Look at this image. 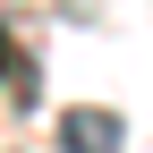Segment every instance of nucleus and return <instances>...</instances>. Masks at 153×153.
<instances>
[{
  "instance_id": "obj_1",
  "label": "nucleus",
  "mask_w": 153,
  "mask_h": 153,
  "mask_svg": "<svg viewBox=\"0 0 153 153\" xmlns=\"http://www.w3.org/2000/svg\"><path fill=\"white\" fill-rule=\"evenodd\" d=\"M60 153H128L119 111H102V102H76V111H60Z\"/></svg>"
}]
</instances>
